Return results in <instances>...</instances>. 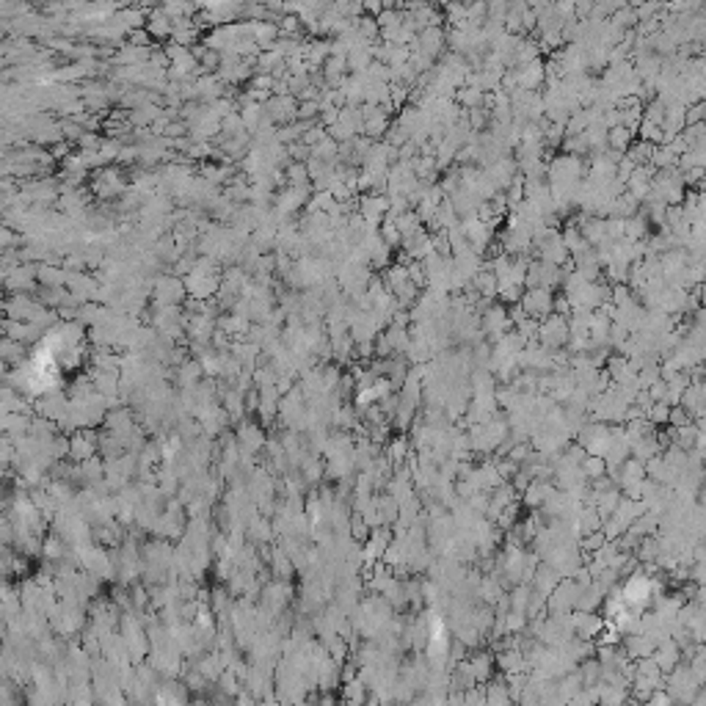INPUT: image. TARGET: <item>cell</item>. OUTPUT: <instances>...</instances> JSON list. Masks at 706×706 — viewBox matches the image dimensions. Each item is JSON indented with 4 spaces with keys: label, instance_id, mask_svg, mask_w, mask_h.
Returning a JSON list of instances; mask_svg holds the SVG:
<instances>
[{
    "label": "cell",
    "instance_id": "1",
    "mask_svg": "<svg viewBox=\"0 0 706 706\" xmlns=\"http://www.w3.org/2000/svg\"><path fill=\"white\" fill-rule=\"evenodd\" d=\"M577 442L588 450V456H607L610 444H613V428L607 422H588L579 433H577Z\"/></svg>",
    "mask_w": 706,
    "mask_h": 706
},
{
    "label": "cell",
    "instance_id": "2",
    "mask_svg": "<svg viewBox=\"0 0 706 706\" xmlns=\"http://www.w3.org/2000/svg\"><path fill=\"white\" fill-rule=\"evenodd\" d=\"M571 339V328H568V317L565 314L552 312L549 317L541 320V328H538V342L547 345L552 351H560L565 348Z\"/></svg>",
    "mask_w": 706,
    "mask_h": 706
},
{
    "label": "cell",
    "instance_id": "3",
    "mask_svg": "<svg viewBox=\"0 0 706 706\" xmlns=\"http://www.w3.org/2000/svg\"><path fill=\"white\" fill-rule=\"evenodd\" d=\"M480 326H483L486 339L494 345L499 337H505V334L513 328V320H511V312H508L502 304H491L486 312L480 314Z\"/></svg>",
    "mask_w": 706,
    "mask_h": 706
},
{
    "label": "cell",
    "instance_id": "4",
    "mask_svg": "<svg viewBox=\"0 0 706 706\" xmlns=\"http://www.w3.org/2000/svg\"><path fill=\"white\" fill-rule=\"evenodd\" d=\"M519 304H522L524 312L530 314V317H536V320H544V317H549L554 312V296L547 287H527Z\"/></svg>",
    "mask_w": 706,
    "mask_h": 706
},
{
    "label": "cell",
    "instance_id": "5",
    "mask_svg": "<svg viewBox=\"0 0 706 706\" xmlns=\"http://www.w3.org/2000/svg\"><path fill=\"white\" fill-rule=\"evenodd\" d=\"M185 287L177 276H160L155 279V304L157 307H177Z\"/></svg>",
    "mask_w": 706,
    "mask_h": 706
},
{
    "label": "cell",
    "instance_id": "6",
    "mask_svg": "<svg viewBox=\"0 0 706 706\" xmlns=\"http://www.w3.org/2000/svg\"><path fill=\"white\" fill-rule=\"evenodd\" d=\"M390 210H392V202L387 199V196H364L362 199V204H359V213H362V218L367 221V224H381V221H387V216H390Z\"/></svg>",
    "mask_w": 706,
    "mask_h": 706
},
{
    "label": "cell",
    "instance_id": "7",
    "mask_svg": "<svg viewBox=\"0 0 706 706\" xmlns=\"http://www.w3.org/2000/svg\"><path fill=\"white\" fill-rule=\"evenodd\" d=\"M574 634L582 640H593L602 629H604V618L596 613H585V610H574Z\"/></svg>",
    "mask_w": 706,
    "mask_h": 706
},
{
    "label": "cell",
    "instance_id": "8",
    "mask_svg": "<svg viewBox=\"0 0 706 706\" xmlns=\"http://www.w3.org/2000/svg\"><path fill=\"white\" fill-rule=\"evenodd\" d=\"M657 662H659V668H662V673H671L679 662H682V645L673 640V637H665L657 648H654V654H651Z\"/></svg>",
    "mask_w": 706,
    "mask_h": 706
},
{
    "label": "cell",
    "instance_id": "9",
    "mask_svg": "<svg viewBox=\"0 0 706 706\" xmlns=\"http://www.w3.org/2000/svg\"><path fill=\"white\" fill-rule=\"evenodd\" d=\"M560 579H563L560 568H557V565H552V563H547V560H541V565H538V571H536V577H533V588H536V591H541L544 596H549L552 591L560 585Z\"/></svg>",
    "mask_w": 706,
    "mask_h": 706
},
{
    "label": "cell",
    "instance_id": "10",
    "mask_svg": "<svg viewBox=\"0 0 706 706\" xmlns=\"http://www.w3.org/2000/svg\"><path fill=\"white\" fill-rule=\"evenodd\" d=\"M122 191H125V182H122L119 171H99V177H94V193L97 196L111 199V196H116Z\"/></svg>",
    "mask_w": 706,
    "mask_h": 706
},
{
    "label": "cell",
    "instance_id": "11",
    "mask_svg": "<svg viewBox=\"0 0 706 706\" xmlns=\"http://www.w3.org/2000/svg\"><path fill=\"white\" fill-rule=\"evenodd\" d=\"M552 491H554V486H552V480H530V486L522 491V497H524V505L527 508H541L544 505V499L549 497Z\"/></svg>",
    "mask_w": 706,
    "mask_h": 706
},
{
    "label": "cell",
    "instance_id": "12",
    "mask_svg": "<svg viewBox=\"0 0 706 706\" xmlns=\"http://www.w3.org/2000/svg\"><path fill=\"white\" fill-rule=\"evenodd\" d=\"M470 662H472V671H474V679L483 684V682H488V679H491V671H494L497 654H494V651H477V654H472L470 657Z\"/></svg>",
    "mask_w": 706,
    "mask_h": 706
},
{
    "label": "cell",
    "instance_id": "13",
    "mask_svg": "<svg viewBox=\"0 0 706 706\" xmlns=\"http://www.w3.org/2000/svg\"><path fill=\"white\" fill-rule=\"evenodd\" d=\"M673 428V425H671ZM698 425L696 422H690V425H682V428H673V444L676 447H682V450H696V444H698Z\"/></svg>",
    "mask_w": 706,
    "mask_h": 706
},
{
    "label": "cell",
    "instance_id": "14",
    "mask_svg": "<svg viewBox=\"0 0 706 706\" xmlns=\"http://www.w3.org/2000/svg\"><path fill=\"white\" fill-rule=\"evenodd\" d=\"M632 138H634V133H632L629 127H624V125H616V127H610V133H607L610 150L624 152V155H627V150L632 147Z\"/></svg>",
    "mask_w": 706,
    "mask_h": 706
},
{
    "label": "cell",
    "instance_id": "15",
    "mask_svg": "<svg viewBox=\"0 0 706 706\" xmlns=\"http://www.w3.org/2000/svg\"><path fill=\"white\" fill-rule=\"evenodd\" d=\"M657 147H659V144H651V141H643V138H640V144H632L627 150V157L634 166H648L654 152H657Z\"/></svg>",
    "mask_w": 706,
    "mask_h": 706
},
{
    "label": "cell",
    "instance_id": "16",
    "mask_svg": "<svg viewBox=\"0 0 706 706\" xmlns=\"http://www.w3.org/2000/svg\"><path fill=\"white\" fill-rule=\"evenodd\" d=\"M408 456H411V447H408V439H406V436H397V439H390V442H387V458L392 461L394 467L406 464Z\"/></svg>",
    "mask_w": 706,
    "mask_h": 706
},
{
    "label": "cell",
    "instance_id": "17",
    "mask_svg": "<svg viewBox=\"0 0 706 706\" xmlns=\"http://www.w3.org/2000/svg\"><path fill=\"white\" fill-rule=\"evenodd\" d=\"M202 362H182L179 364V384L185 387V390H193L196 384H199V378H202Z\"/></svg>",
    "mask_w": 706,
    "mask_h": 706
},
{
    "label": "cell",
    "instance_id": "18",
    "mask_svg": "<svg viewBox=\"0 0 706 706\" xmlns=\"http://www.w3.org/2000/svg\"><path fill=\"white\" fill-rule=\"evenodd\" d=\"M645 235H648V216L640 210L637 216L627 218V232H624V237H629V240H645Z\"/></svg>",
    "mask_w": 706,
    "mask_h": 706
},
{
    "label": "cell",
    "instance_id": "19",
    "mask_svg": "<svg viewBox=\"0 0 706 706\" xmlns=\"http://www.w3.org/2000/svg\"><path fill=\"white\" fill-rule=\"evenodd\" d=\"M3 359L8 364H22L25 362V342L6 337V342H3Z\"/></svg>",
    "mask_w": 706,
    "mask_h": 706
},
{
    "label": "cell",
    "instance_id": "20",
    "mask_svg": "<svg viewBox=\"0 0 706 706\" xmlns=\"http://www.w3.org/2000/svg\"><path fill=\"white\" fill-rule=\"evenodd\" d=\"M364 690H367V684L362 682V676L348 679V682L342 684V698H345V701H353V704H362V701H364Z\"/></svg>",
    "mask_w": 706,
    "mask_h": 706
},
{
    "label": "cell",
    "instance_id": "21",
    "mask_svg": "<svg viewBox=\"0 0 706 706\" xmlns=\"http://www.w3.org/2000/svg\"><path fill=\"white\" fill-rule=\"evenodd\" d=\"M651 166L659 171V168H671V166H679V155L668 147V144H659L657 147V152L651 157Z\"/></svg>",
    "mask_w": 706,
    "mask_h": 706
},
{
    "label": "cell",
    "instance_id": "22",
    "mask_svg": "<svg viewBox=\"0 0 706 706\" xmlns=\"http://www.w3.org/2000/svg\"><path fill=\"white\" fill-rule=\"evenodd\" d=\"M645 417H648L657 428H659V425L665 428V425H668V419H671V403H665V400H654V403H651V408L645 411Z\"/></svg>",
    "mask_w": 706,
    "mask_h": 706
},
{
    "label": "cell",
    "instance_id": "23",
    "mask_svg": "<svg viewBox=\"0 0 706 706\" xmlns=\"http://www.w3.org/2000/svg\"><path fill=\"white\" fill-rule=\"evenodd\" d=\"M486 698H488V704H511L513 701V696L508 693V684H502V682H491L488 687H486Z\"/></svg>",
    "mask_w": 706,
    "mask_h": 706
},
{
    "label": "cell",
    "instance_id": "24",
    "mask_svg": "<svg viewBox=\"0 0 706 706\" xmlns=\"http://www.w3.org/2000/svg\"><path fill=\"white\" fill-rule=\"evenodd\" d=\"M579 467H582V472H585V477H588V480H596V477L607 474V461H604L602 456H588Z\"/></svg>",
    "mask_w": 706,
    "mask_h": 706
},
{
    "label": "cell",
    "instance_id": "25",
    "mask_svg": "<svg viewBox=\"0 0 706 706\" xmlns=\"http://www.w3.org/2000/svg\"><path fill=\"white\" fill-rule=\"evenodd\" d=\"M690 422H696L693 419V414L682 406V403H676V406H671V419H668V425H673V428H682V425H690Z\"/></svg>",
    "mask_w": 706,
    "mask_h": 706
},
{
    "label": "cell",
    "instance_id": "26",
    "mask_svg": "<svg viewBox=\"0 0 706 706\" xmlns=\"http://www.w3.org/2000/svg\"><path fill=\"white\" fill-rule=\"evenodd\" d=\"M323 464L317 461V458H307L304 461V480L310 483V486H314V483H320V477H323Z\"/></svg>",
    "mask_w": 706,
    "mask_h": 706
},
{
    "label": "cell",
    "instance_id": "27",
    "mask_svg": "<svg viewBox=\"0 0 706 706\" xmlns=\"http://www.w3.org/2000/svg\"><path fill=\"white\" fill-rule=\"evenodd\" d=\"M527 3H530V8H533V11H541V8H547V6H549L552 0H527Z\"/></svg>",
    "mask_w": 706,
    "mask_h": 706
},
{
    "label": "cell",
    "instance_id": "28",
    "mask_svg": "<svg viewBox=\"0 0 706 706\" xmlns=\"http://www.w3.org/2000/svg\"><path fill=\"white\" fill-rule=\"evenodd\" d=\"M119 3H130V0H119Z\"/></svg>",
    "mask_w": 706,
    "mask_h": 706
}]
</instances>
